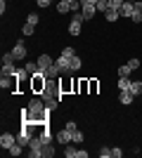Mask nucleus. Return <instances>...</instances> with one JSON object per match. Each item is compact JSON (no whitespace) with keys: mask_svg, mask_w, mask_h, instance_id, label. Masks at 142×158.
I'll use <instances>...</instances> for the list:
<instances>
[{"mask_svg":"<svg viewBox=\"0 0 142 158\" xmlns=\"http://www.w3.org/2000/svg\"><path fill=\"white\" fill-rule=\"evenodd\" d=\"M52 113V109H47L43 97H33L28 102V106L21 111V120L24 123H36V125H43L47 120V116Z\"/></svg>","mask_w":142,"mask_h":158,"instance_id":"obj_1","label":"nucleus"},{"mask_svg":"<svg viewBox=\"0 0 142 158\" xmlns=\"http://www.w3.org/2000/svg\"><path fill=\"white\" fill-rule=\"evenodd\" d=\"M45 87H47V76L45 73H36V76H31V92L33 94H43L45 92Z\"/></svg>","mask_w":142,"mask_h":158,"instance_id":"obj_2","label":"nucleus"},{"mask_svg":"<svg viewBox=\"0 0 142 158\" xmlns=\"http://www.w3.org/2000/svg\"><path fill=\"white\" fill-rule=\"evenodd\" d=\"M26 149H28L26 153L31 158H41L43 156V139H41V135H38V137H31V142H28Z\"/></svg>","mask_w":142,"mask_h":158,"instance_id":"obj_3","label":"nucleus"},{"mask_svg":"<svg viewBox=\"0 0 142 158\" xmlns=\"http://www.w3.org/2000/svg\"><path fill=\"white\" fill-rule=\"evenodd\" d=\"M133 12H135V0H123L121 10H118L121 19H130V17H133Z\"/></svg>","mask_w":142,"mask_h":158,"instance_id":"obj_4","label":"nucleus"},{"mask_svg":"<svg viewBox=\"0 0 142 158\" xmlns=\"http://www.w3.org/2000/svg\"><path fill=\"white\" fill-rule=\"evenodd\" d=\"M81 14H83V21L93 19L95 14H97V5H90V2H83L81 0Z\"/></svg>","mask_w":142,"mask_h":158,"instance_id":"obj_5","label":"nucleus"},{"mask_svg":"<svg viewBox=\"0 0 142 158\" xmlns=\"http://www.w3.org/2000/svg\"><path fill=\"white\" fill-rule=\"evenodd\" d=\"M14 144H17V135H12V132H2V137H0V146H2L5 151H10Z\"/></svg>","mask_w":142,"mask_h":158,"instance_id":"obj_6","label":"nucleus"},{"mask_svg":"<svg viewBox=\"0 0 142 158\" xmlns=\"http://www.w3.org/2000/svg\"><path fill=\"white\" fill-rule=\"evenodd\" d=\"M12 54H14V59L17 61H26V45H24V40H19V43H14V47H12Z\"/></svg>","mask_w":142,"mask_h":158,"instance_id":"obj_7","label":"nucleus"},{"mask_svg":"<svg viewBox=\"0 0 142 158\" xmlns=\"http://www.w3.org/2000/svg\"><path fill=\"white\" fill-rule=\"evenodd\" d=\"M17 76H2V78H0V87H2V90H17V85H14V83H17Z\"/></svg>","mask_w":142,"mask_h":158,"instance_id":"obj_8","label":"nucleus"},{"mask_svg":"<svg viewBox=\"0 0 142 158\" xmlns=\"http://www.w3.org/2000/svg\"><path fill=\"white\" fill-rule=\"evenodd\" d=\"M36 61H38V69H41V73H45L47 69H50V66L54 64V61H52V57H47V54H41V57H38Z\"/></svg>","mask_w":142,"mask_h":158,"instance_id":"obj_9","label":"nucleus"},{"mask_svg":"<svg viewBox=\"0 0 142 158\" xmlns=\"http://www.w3.org/2000/svg\"><path fill=\"white\" fill-rule=\"evenodd\" d=\"M54 139H57V142H59L62 146H67V144H71V132H69L67 127H64V130H59L57 135H54Z\"/></svg>","mask_w":142,"mask_h":158,"instance_id":"obj_10","label":"nucleus"},{"mask_svg":"<svg viewBox=\"0 0 142 158\" xmlns=\"http://www.w3.org/2000/svg\"><path fill=\"white\" fill-rule=\"evenodd\" d=\"M133 99H135V94L130 92V90H118V102H121L123 106L133 104Z\"/></svg>","mask_w":142,"mask_h":158,"instance_id":"obj_11","label":"nucleus"},{"mask_svg":"<svg viewBox=\"0 0 142 158\" xmlns=\"http://www.w3.org/2000/svg\"><path fill=\"white\" fill-rule=\"evenodd\" d=\"M54 64L59 66V71L64 73V76H69V73H71V66H69V59H67V57H57V59H54Z\"/></svg>","mask_w":142,"mask_h":158,"instance_id":"obj_12","label":"nucleus"},{"mask_svg":"<svg viewBox=\"0 0 142 158\" xmlns=\"http://www.w3.org/2000/svg\"><path fill=\"white\" fill-rule=\"evenodd\" d=\"M64 156H67V158H78V146H76L74 142L67 144V146H64Z\"/></svg>","mask_w":142,"mask_h":158,"instance_id":"obj_13","label":"nucleus"},{"mask_svg":"<svg viewBox=\"0 0 142 158\" xmlns=\"http://www.w3.org/2000/svg\"><path fill=\"white\" fill-rule=\"evenodd\" d=\"M24 69H26L28 76H36V73L41 71V69H38V61H24Z\"/></svg>","mask_w":142,"mask_h":158,"instance_id":"obj_14","label":"nucleus"},{"mask_svg":"<svg viewBox=\"0 0 142 158\" xmlns=\"http://www.w3.org/2000/svg\"><path fill=\"white\" fill-rule=\"evenodd\" d=\"M57 12H59V14L71 12V2H69V0H59V2H57Z\"/></svg>","mask_w":142,"mask_h":158,"instance_id":"obj_15","label":"nucleus"},{"mask_svg":"<svg viewBox=\"0 0 142 158\" xmlns=\"http://www.w3.org/2000/svg\"><path fill=\"white\" fill-rule=\"evenodd\" d=\"M38 135H41V139H43V144H50V142H52V132L47 130L45 125L41 127V132H38Z\"/></svg>","mask_w":142,"mask_h":158,"instance_id":"obj_16","label":"nucleus"},{"mask_svg":"<svg viewBox=\"0 0 142 158\" xmlns=\"http://www.w3.org/2000/svg\"><path fill=\"white\" fill-rule=\"evenodd\" d=\"M45 76H47V78H59V76H62L59 66H57V64H52V66H50V69L45 71Z\"/></svg>","mask_w":142,"mask_h":158,"instance_id":"obj_17","label":"nucleus"},{"mask_svg":"<svg viewBox=\"0 0 142 158\" xmlns=\"http://www.w3.org/2000/svg\"><path fill=\"white\" fill-rule=\"evenodd\" d=\"M69 66H71V73H74V71H81V66H83L81 57H71V59H69Z\"/></svg>","mask_w":142,"mask_h":158,"instance_id":"obj_18","label":"nucleus"},{"mask_svg":"<svg viewBox=\"0 0 142 158\" xmlns=\"http://www.w3.org/2000/svg\"><path fill=\"white\" fill-rule=\"evenodd\" d=\"M104 19L107 21H118L121 14H118V10H107V12H104Z\"/></svg>","mask_w":142,"mask_h":158,"instance_id":"obj_19","label":"nucleus"},{"mask_svg":"<svg viewBox=\"0 0 142 158\" xmlns=\"http://www.w3.org/2000/svg\"><path fill=\"white\" fill-rule=\"evenodd\" d=\"M130 92L135 94V97L142 94V83H140V80H133V83H130Z\"/></svg>","mask_w":142,"mask_h":158,"instance_id":"obj_20","label":"nucleus"},{"mask_svg":"<svg viewBox=\"0 0 142 158\" xmlns=\"http://www.w3.org/2000/svg\"><path fill=\"white\" fill-rule=\"evenodd\" d=\"M130 73H133V69H130L128 64H123V66H118V78H128Z\"/></svg>","mask_w":142,"mask_h":158,"instance_id":"obj_21","label":"nucleus"},{"mask_svg":"<svg viewBox=\"0 0 142 158\" xmlns=\"http://www.w3.org/2000/svg\"><path fill=\"white\" fill-rule=\"evenodd\" d=\"M24 149H26V146H21L19 142H17V144L10 149V156H21V153H24Z\"/></svg>","mask_w":142,"mask_h":158,"instance_id":"obj_22","label":"nucleus"},{"mask_svg":"<svg viewBox=\"0 0 142 158\" xmlns=\"http://www.w3.org/2000/svg\"><path fill=\"white\" fill-rule=\"evenodd\" d=\"M21 33H24V35H33V33H36V26H33V24H28V21H26V24L21 26Z\"/></svg>","mask_w":142,"mask_h":158,"instance_id":"obj_23","label":"nucleus"},{"mask_svg":"<svg viewBox=\"0 0 142 158\" xmlns=\"http://www.w3.org/2000/svg\"><path fill=\"white\" fill-rule=\"evenodd\" d=\"M130 83H133L130 76L128 78H118V90H130Z\"/></svg>","mask_w":142,"mask_h":158,"instance_id":"obj_24","label":"nucleus"},{"mask_svg":"<svg viewBox=\"0 0 142 158\" xmlns=\"http://www.w3.org/2000/svg\"><path fill=\"white\" fill-rule=\"evenodd\" d=\"M14 61H17V59H14L12 52H5V54H2V66H10V64H14Z\"/></svg>","mask_w":142,"mask_h":158,"instance_id":"obj_25","label":"nucleus"},{"mask_svg":"<svg viewBox=\"0 0 142 158\" xmlns=\"http://www.w3.org/2000/svg\"><path fill=\"white\" fill-rule=\"evenodd\" d=\"M43 156H45V158H52L54 156V146L52 144H43Z\"/></svg>","mask_w":142,"mask_h":158,"instance_id":"obj_26","label":"nucleus"},{"mask_svg":"<svg viewBox=\"0 0 142 158\" xmlns=\"http://www.w3.org/2000/svg\"><path fill=\"white\" fill-rule=\"evenodd\" d=\"M71 142H74V144H81V142H83V132L81 130L71 132Z\"/></svg>","mask_w":142,"mask_h":158,"instance_id":"obj_27","label":"nucleus"},{"mask_svg":"<svg viewBox=\"0 0 142 158\" xmlns=\"http://www.w3.org/2000/svg\"><path fill=\"white\" fill-rule=\"evenodd\" d=\"M107 10H109V0H100V2H97V12L104 14Z\"/></svg>","mask_w":142,"mask_h":158,"instance_id":"obj_28","label":"nucleus"},{"mask_svg":"<svg viewBox=\"0 0 142 158\" xmlns=\"http://www.w3.org/2000/svg\"><path fill=\"white\" fill-rule=\"evenodd\" d=\"M62 57L71 59V57H76V50H74V47H64V50H62Z\"/></svg>","mask_w":142,"mask_h":158,"instance_id":"obj_29","label":"nucleus"},{"mask_svg":"<svg viewBox=\"0 0 142 158\" xmlns=\"http://www.w3.org/2000/svg\"><path fill=\"white\" fill-rule=\"evenodd\" d=\"M26 21H28V24H33V26H36V24L41 21V17H38V14H36V12H31V14H28V17H26Z\"/></svg>","mask_w":142,"mask_h":158,"instance_id":"obj_30","label":"nucleus"},{"mask_svg":"<svg viewBox=\"0 0 142 158\" xmlns=\"http://www.w3.org/2000/svg\"><path fill=\"white\" fill-rule=\"evenodd\" d=\"M100 158H111V149H109V146H102L100 149Z\"/></svg>","mask_w":142,"mask_h":158,"instance_id":"obj_31","label":"nucleus"},{"mask_svg":"<svg viewBox=\"0 0 142 158\" xmlns=\"http://www.w3.org/2000/svg\"><path fill=\"white\" fill-rule=\"evenodd\" d=\"M123 0H109V10H121Z\"/></svg>","mask_w":142,"mask_h":158,"instance_id":"obj_32","label":"nucleus"},{"mask_svg":"<svg viewBox=\"0 0 142 158\" xmlns=\"http://www.w3.org/2000/svg\"><path fill=\"white\" fill-rule=\"evenodd\" d=\"M128 66H130V69H133V71H135V69H140V59H137V57H133V59H128Z\"/></svg>","mask_w":142,"mask_h":158,"instance_id":"obj_33","label":"nucleus"},{"mask_svg":"<svg viewBox=\"0 0 142 158\" xmlns=\"http://www.w3.org/2000/svg\"><path fill=\"white\" fill-rule=\"evenodd\" d=\"M64 127H67L69 132H76V130H78V125H76L74 120H67V125H64Z\"/></svg>","mask_w":142,"mask_h":158,"instance_id":"obj_34","label":"nucleus"},{"mask_svg":"<svg viewBox=\"0 0 142 158\" xmlns=\"http://www.w3.org/2000/svg\"><path fill=\"white\" fill-rule=\"evenodd\" d=\"M97 87H100V83H97V80H90V94L97 92Z\"/></svg>","mask_w":142,"mask_h":158,"instance_id":"obj_35","label":"nucleus"},{"mask_svg":"<svg viewBox=\"0 0 142 158\" xmlns=\"http://www.w3.org/2000/svg\"><path fill=\"white\" fill-rule=\"evenodd\" d=\"M121 156H123V151L118 149V146H116V149H111V158H121Z\"/></svg>","mask_w":142,"mask_h":158,"instance_id":"obj_36","label":"nucleus"},{"mask_svg":"<svg viewBox=\"0 0 142 158\" xmlns=\"http://www.w3.org/2000/svg\"><path fill=\"white\" fill-rule=\"evenodd\" d=\"M130 19L135 21V24H140V21H142V12H133V17H130Z\"/></svg>","mask_w":142,"mask_h":158,"instance_id":"obj_37","label":"nucleus"},{"mask_svg":"<svg viewBox=\"0 0 142 158\" xmlns=\"http://www.w3.org/2000/svg\"><path fill=\"white\" fill-rule=\"evenodd\" d=\"M50 2H52V0H36V5H38V7H47Z\"/></svg>","mask_w":142,"mask_h":158,"instance_id":"obj_38","label":"nucleus"},{"mask_svg":"<svg viewBox=\"0 0 142 158\" xmlns=\"http://www.w3.org/2000/svg\"><path fill=\"white\" fill-rule=\"evenodd\" d=\"M5 10H7V2H5V0H0V14H5Z\"/></svg>","mask_w":142,"mask_h":158,"instance_id":"obj_39","label":"nucleus"},{"mask_svg":"<svg viewBox=\"0 0 142 158\" xmlns=\"http://www.w3.org/2000/svg\"><path fill=\"white\" fill-rule=\"evenodd\" d=\"M135 12H142V0H135Z\"/></svg>","mask_w":142,"mask_h":158,"instance_id":"obj_40","label":"nucleus"},{"mask_svg":"<svg viewBox=\"0 0 142 158\" xmlns=\"http://www.w3.org/2000/svg\"><path fill=\"white\" fill-rule=\"evenodd\" d=\"M83 2H90V5H97V2H100V0H83Z\"/></svg>","mask_w":142,"mask_h":158,"instance_id":"obj_41","label":"nucleus"},{"mask_svg":"<svg viewBox=\"0 0 142 158\" xmlns=\"http://www.w3.org/2000/svg\"><path fill=\"white\" fill-rule=\"evenodd\" d=\"M69 2H78V0H69Z\"/></svg>","mask_w":142,"mask_h":158,"instance_id":"obj_42","label":"nucleus"}]
</instances>
